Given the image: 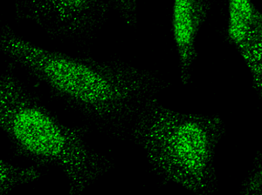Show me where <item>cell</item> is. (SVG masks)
<instances>
[{
  "label": "cell",
  "mask_w": 262,
  "mask_h": 195,
  "mask_svg": "<svg viewBox=\"0 0 262 195\" xmlns=\"http://www.w3.org/2000/svg\"><path fill=\"white\" fill-rule=\"evenodd\" d=\"M224 133L219 116L178 112L155 99L137 114L132 128L156 174L196 195L216 188L215 151Z\"/></svg>",
  "instance_id": "3957f363"
},
{
  "label": "cell",
  "mask_w": 262,
  "mask_h": 195,
  "mask_svg": "<svg viewBox=\"0 0 262 195\" xmlns=\"http://www.w3.org/2000/svg\"><path fill=\"white\" fill-rule=\"evenodd\" d=\"M40 172L34 167L15 166L0 158V195L8 194L19 186L39 180Z\"/></svg>",
  "instance_id": "52a82bcc"
},
{
  "label": "cell",
  "mask_w": 262,
  "mask_h": 195,
  "mask_svg": "<svg viewBox=\"0 0 262 195\" xmlns=\"http://www.w3.org/2000/svg\"><path fill=\"white\" fill-rule=\"evenodd\" d=\"M111 9L104 0H33L16 4V15L58 36L86 35L97 29Z\"/></svg>",
  "instance_id": "277c9868"
},
{
  "label": "cell",
  "mask_w": 262,
  "mask_h": 195,
  "mask_svg": "<svg viewBox=\"0 0 262 195\" xmlns=\"http://www.w3.org/2000/svg\"><path fill=\"white\" fill-rule=\"evenodd\" d=\"M261 156L257 155L253 168L242 185L238 195H262Z\"/></svg>",
  "instance_id": "ba28073f"
},
{
  "label": "cell",
  "mask_w": 262,
  "mask_h": 195,
  "mask_svg": "<svg viewBox=\"0 0 262 195\" xmlns=\"http://www.w3.org/2000/svg\"><path fill=\"white\" fill-rule=\"evenodd\" d=\"M0 52L57 97L105 124L134 121L163 84L146 69L46 49L8 29L0 33Z\"/></svg>",
  "instance_id": "6da1fadb"
},
{
  "label": "cell",
  "mask_w": 262,
  "mask_h": 195,
  "mask_svg": "<svg viewBox=\"0 0 262 195\" xmlns=\"http://www.w3.org/2000/svg\"><path fill=\"white\" fill-rule=\"evenodd\" d=\"M204 0L175 1L172 10V31L179 55L180 78L186 85L196 59V40L210 11Z\"/></svg>",
  "instance_id": "5b68a950"
},
{
  "label": "cell",
  "mask_w": 262,
  "mask_h": 195,
  "mask_svg": "<svg viewBox=\"0 0 262 195\" xmlns=\"http://www.w3.org/2000/svg\"><path fill=\"white\" fill-rule=\"evenodd\" d=\"M0 129L22 154L65 175L71 195H80L111 167L77 127L63 124L20 81L0 69Z\"/></svg>",
  "instance_id": "7a4b0ae2"
},
{
  "label": "cell",
  "mask_w": 262,
  "mask_h": 195,
  "mask_svg": "<svg viewBox=\"0 0 262 195\" xmlns=\"http://www.w3.org/2000/svg\"><path fill=\"white\" fill-rule=\"evenodd\" d=\"M227 35L238 53L262 44V18L253 4L247 0L230 1Z\"/></svg>",
  "instance_id": "8992f818"
}]
</instances>
